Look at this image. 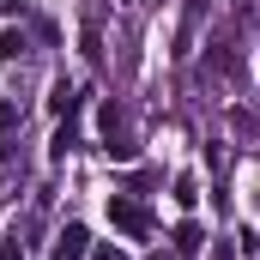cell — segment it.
I'll return each instance as SVG.
<instances>
[{"mask_svg": "<svg viewBox=\"0 0 260 260\" xmlns=\"http://www.w3.org/2000/svg\"><path fill=\"white\" fill-rule=\"evenodd\" d=\"M97 133H103V151H109V157H121V164L133 157V139H127V115H121L115 103H103V109H97Z\"/></svg>", "mask_w": 260, "mask_h": 260, "instance_id": "obj_1", "label": "cell"}, {"mask_svg": "<svg viewBox=\"0 0 260 260\" xmlns=\"http://www.w3.org/2000/svg\"><path fill=\"white\" fill-rule=\"evenodd\" d=\"M109 224H115L121 236H133V242H145V236H151V212H145L139 200H127V194L109 200Z\"/></svg>", "mask_w": 260, "mask_h": 260, "instance_id": "obj_2", "label": "cell"}, {"mask_svg": "<svg viewBox=\"0 0 260 260\" xmlns=\"http://www.w3.org/2000/svg\"><path fill=\"white\" fill-rule=\"evenodd\" d=\"M85 248H91V230L85 224H67L61 236H55V248H49V260H85Z\"/></svg>", "mask_w": 260, "mask_h": 260, "instance_id": "obj_3", "label": "cell"}, {"mask_svg": "<svg viewBox=\"0 0 260 260\" xmlns=\"http://www.w3.org/2000/svg\"><path fill=\"white\" fill-rule=\"evenodd\" d=\"M200 248H206V230H200V224H182V230H176V260H194Z\"/></svg>", "mask_w": 260, "mask_h": 260, "instance_id": "obj_4", "label": "cell"}, {"mask_svg": "<svg viewBox=\"0 0 260 260\" xmlns=\"http://www.w3.org/2000/svg\"><path fill=\"white\" fill-rule=\"evenodd\" d=\"M24 55V30H0V61H18Z\"/></svg>", "mask_w": 260, "mask_h": 260, "instance_id": "obj_5", "label": "cell"}, {"mask_svg": "<svg viewBox=\"0 0 260 260\" xmlns=\"http://www.w3.org/2000/svg\"><path fill=\"white\" fill-rule=\"evenodd\" d=\"M200 200V182L194 176H176V206H194Z\"/></svg>", "mask_w": 260, "mask_h": 260, "instance_id": "obj_6", "label": "cell"}, {"mask_svg": "<svg viewBox=\"0 0 260 260\" xmlns=\"http://www.w3.org/2000/svg\"><path fill=\"white\" fill-rule=\"evenodd\" d=\"M67 151H73V127H61V133H55V139H49V157H55V164H61Z\"/></svg>", "mask_w": 260, "mask_h": 260, "instance_id": "obj_7", "label": "cell"}, {"mask_svg": "<svg viewBox=\"0 0 260 260\" xmlns=\"http://www.w3.org/2000/svg\"><path fill=\"white\" fill-rule=\"evenodd\" d=\"M85 260H127V248H115V242H97V248H85Z\"/></svg>", "mask_w": 260, "mask_h": 260, "instance_id": "obj_8", "label": "cell"}, {"mask_svg": "<svg viewBox=\"0 0 260 260\" xmlns=\"http://www.w3.org/2000/svg\"><path fill=\"white\" fill-rule=\"evenodd\" d=\"M12 127H18V103H6V97H0V139H6Z\"/></svg>", "mask_w": 260, "mask_h": 260, "instance_id": "obj_9", "label": "cell"}, {"mask_svg": "<svg viewBox=\"0 0 260 260\" xmlns=\"http://www.w3.org/2000/svg\"><path fill=\"white\" fill-rule=\"evenodd\" d=\"M0 260H24V248H18V230H12V236L0 242Z\"/></svg>", "mask_w": 260, "mask_h": 260, "instance_id": "obj_10", "label": "cell"}, {"mask_svg": "<svg viewBox=\"0 0 260 260\" xmlns=\"http://www.w3.org/2000/svg\"><path fill=\"white\" fill-rule=\"evenodd\" d=\"M212 260H230V248H224V242H212Z\"/></svg>", "mask_w": 260, "mask_h": 260, "instance_id": "obj_11", "label": "cell"}, {"mask_svg": "<svg viewBox=\"0 0 260 260\" xmlns=\"http://www.w3.org/2000/svg\"><path fill=\"white\" fill-rule=\"evenodd\" d=\"M170 260H176V254H170Z\"/></svg>", "mask_w": 260, "mask_h": 260, "instance_id": "obj_12", "label": "cell"}]
</instances>
